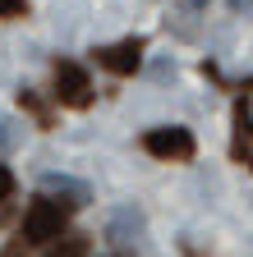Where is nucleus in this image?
Here are the masks:
<instances>
[{
  "label": "nucleus",
  "instance_id": "obj_6",
  "mask_svg": "<svg viewBox=\"0 0 253 257\" xmlns=\"http://www.w3.org/2000/svg\"><path fill=\"white\" fill-rule=\"evenodd\" d=\"M42 193H46V198H60V207H69V211H78L88 202V188L74 184V179H65V175H46L42 179Z\"/></svg>",
  "mask_w": 253,
  "mask_h": 257
},
{
  "label": "nucleus",
  "instance_id": "obj_5",
  "mask_svg": "<svg viewBox=\"0 0 253 257\" xmlns=\"http://www.w3.org/2000/svg\"><path fill=\"white\" fill-rule=\"evenodd\" d=\"M230 128H235V134H230V161L244 166V170H253V110H248L244 96L230 110Z\"/></svg>",
  "mask_w": 253,
  "mask_h": 257
},
{
  "label": "nucleus",
  "instance_id": "obj_3",
  "mask_svg": "<svg viewBox=\"0 0 253 257\" xmlns=\"http://www.w3.org/2000/svg\"><path fill=\"white\" fill-rule=\"evenodd\" d=\"M51 96L60 106H69V110H88L92 106V78H88V69L74 64V60H55V92Z\"/></svg>",
  "mask_w": 253,
  "mask_h": 257
},
{
  "label": "nucleus",
  "instance_id": "obj_7",
  "mask_svg": "<svg viewBox=\"0 0 253 257\" xmlns=\"http://www.w3.org/2000/svg\"><path fill=\"white\" fill-rule=\"evenodd\" d=\"M88 252H92L88 234H74V230H65L60 239H51V243H46V252H42V257H88Z\"/></svg>",
  "mask_w": 253,
  "mask_h": 257
},
{
  "label": "nucleus",
  "instance_id": "obj_10",
  "mask_svg": "<svg viewBox=\"0 0 253 257\" xmlns=\"http://www.w3.org/2000/svg\"><path fill=\"white\" fill-rule=\"evenodd\" d=\"M10 198H14V170L0 166V202H10Z\"/></svg>",
  "mask_w": 253,
  "mask_h": 257
},
{
  "label": "nucleus",
  "instance_id": "obj_2",
  "mask_svg": "<svg viewBox=\"0 0 253 257\" xmlns=\"http://www.w3.org/2000/svg\"><path fill=\"white\" fill-rule=\"evenodd\" d=\"M143 152L156 156V161H194L198 143H194V134L184 124H156V128L143 134Z\"/></svg>",
  "mask_w": 253,
  "mask_h": 257
},
{
  "label": "nucleus",
  "instance_id": "obj_11",
  "mask_svg": "<svg viewBox=\"0 0 253 257\" xmlns=\"http://www.w3.org/2000/svg\"><path fill=\"white\" fill-rule=\"evenodd\" d=\"M28 248H33V243H23V239L14 234V239H10L5 248H0V257H28Z\"/></svg>",
  "mask_w": 253,
  "mask_h": 257
},
{
  "label": "nucleus",
  "instance_id": "obj_8",
  "mask_svg": "<svg viewBox=\"0 0 253 257\" xmlns=\"http://www.w3.org/2000/svg\"><path fill=\"white\" fill-rule=\"evenodd\" d=\"M19 106L37 119V128H51V124H55V119H51V110H46V101H42L37 92H28V87H23V92H19Z\"/></svg>",
  "mask_w": 253,
  "mask_h": 257
},
{
  "label": "nucleus",
  "instance_id": "obj_1",
  "mask_svg": "<svg viewBox=\"0 0 253 257\" xmlns=\"http://www.w3.org/2000/svg\"><path fill=\"white\" fill-rule=\"evenodd\" d=\"M69 230V207H60L55 198H46V193H37L33 202H28L23 211V225H19V239L23 243H51Z\"/></svg>",
  "mask_w": 253,
  "mask_h": 257
},
{
  "label": "nucleus",
  "instance_id": "obj_4",
  "mask_svg": "<svg viewBox=\"0 0 253 257\" xmlns=\"http://www.w3.org/2000/svg\"><path fill=\"white\" fill-rule=\"evenodd\" d=\"M143 51H147L143 37H124V42H115V46H97V51H92V60H97V69H106V74H115V78H129V74H138Z\"/></svg>",
  "mask_w": 253,
  "mask_h": 257
},
{
  "label": "nucleus",
  "instance_id": "obj_9",
  "mask_svg": "<svg viewBox=\"0 0 253 257\" xmlns=\"http://www.w3.org/2000/svg\"><path fill=\"white\" fill-rule=\"evenodd\" d=\"M0 19H28V0H0Z\"/></svg>",
  "mask_w": 253,
  "mask_h": 257
}]
</instances>
